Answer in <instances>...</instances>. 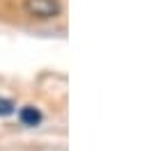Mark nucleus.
Instances as JSON below:
<instances>
[{
  "label": "nucleus",
  "mask_w": 149,
  "mask_h": 151,
  "mask_svg": "<svg viewBox=\"0 0 149 151\" xmlns=\"http://www.w3.org/2000/svg\"><path fill=\"white\" fill-rule=\"evenodd\" d=\"M23 12L30 19L39 21H51L57 19L62 12V2L60 0H23Z\"/></svg>",
  "instance_id": "nucleus-1"
},
{
  "label": "nucleus",
  "mask_w": 149,
  "mask_h": 151,
  "mask_svg": "<svg viewBox=\"0 0 149 151\" xmlns=\"http://www.w3.org/2000/svg\"><path fill=\"white\" fill-rule=\"evenodd\" d=\"M19 119L25 124V126H37V124L41 122V112H39L37 108H32V105H25L19 112Z\"/></svg>",
  "instance_id": "nucleus-2"
},
{
  "label": "nucleus",
  "mask_w": 149,
  "mask_h": 151,
  "mask_svg": "<svg viewBox=\"0 0 149 151\" xmlns=\"http://www.w3.org/2000/svg\"><path fill=\"white\" fill-rule=\"evenodd\" d=\"M12 112H14V103L7 101V99H0V117H7Z\"/></svg>",
  "instance_id": "nucleus-3"
}]
</instances>
